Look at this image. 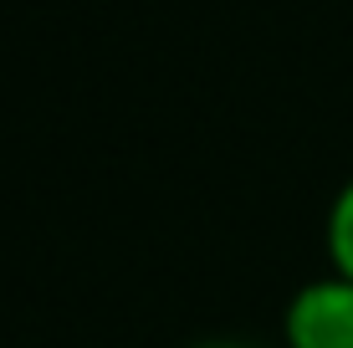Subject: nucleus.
<instances>
[{
  "label": "nucleus",
  "mask_w": 353,
  "mask_h": 348,
  "mask_svg": "<svg viewBox=\"0 0 353 348\" xmlns=\"http://www.w3.org/2000/svg\"><path fill=\"white\" fill-rule=\"evenodd\" d=\"M287 348H353V282L338 272L302 282L282 307Z\"/></svg>",
  "instance_id": "nucleus-1"
},
{
  "label": "nucleus",
  "mask_w": 353,
  "mask_h": 348,
  "mask_svg": "<svg viewBox=\"0 0 353 348\" xmlns=\"http://www.w3.org/2000/svg\"><path fill=\"white\" fill-rule=\"evenodd\" d=\"M323 251H327V272L353 282V174L338 185L333 205H327L323 221Z\"/></svg>",
  "instance_id": "nucleus-2"
},
{
  "label": "nucleus",
  "mask_w": 353,
  "mask_h": 348,
  "mask_svg": "<svg viewBox=\"0 0 353 348\" xmlns=\"http://www.w3.org/2000/svg\"><path fill=\"white\" fill-rule=\"evenodd\" d=\"M190 348H256L246 338H205V343H190Z\"/></svg>",
  "instance_id": "nucleus-3"
}]
</instances>
